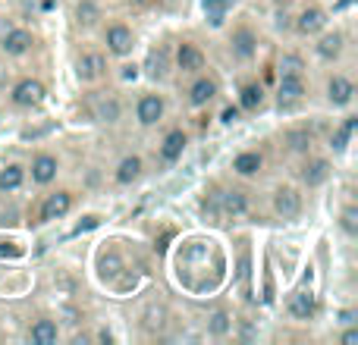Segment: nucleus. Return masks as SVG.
<instances>
[{
  "label": "nucleus",
  "mask_w": 358,
  "mask_h": 345,
  "mask_svg": "<svg viewBox=\"0 0 358 345\" xmlns=\"http://www.w3.org/2000/svg\"><path fill=\"white\" fill-rule=\"evenodd\" d=\"M13 104L25 107V110H31V107H41L44 104V85L38 79H22L16 88H13Z\"/></svg>",
  "instance_id": "nucleus-1"
},
{
  "label": "nucleus",
  "mask_w": 358,
  "mask_h": 345,
  "mask_svg": "<svg viewBox=\"0 0 358 345\" xmlns=\"http://www.w3.org/2000/svg\"><path fill=\"white\" fill-rule=\"evenodd\" d=\"M273 210H277L283 220H296V216L302 214V195H299V189L283 185V189L273 191Z\"/></svg>",
  "instance_id": "nucleus-2"
},
{
  "label": "nucleus",
  "mask_w": 358,
  "mask_h": 345,
  "mask_svg": "<svg viewBox=\"0 0 358 345\" xmlns=\"http://www.w3.org/2000/svg\"><path fill=\"white\" fill-rule=\"evenodd\" d=\"M277 98H280V107L299 104V101L305 98V79H302V75H280Z\"/></svg>",
  "instance_id": "nucleus-3"
},
{
  "label": "nucleus",
  "mask_w": 358,
  "mask_h": 345,
  "mask_svg": "<svg viewBox=\"0 0 358 345\" xmlns=\"http://www.w3.org/2000/svg\"><path fill=\"white\" fill-rule=\"evenodd\" d=\"M31 44H35V38H31V31H25V29H6V35L0 38V47H3V54H10V57L29 54Z\"/></svg>",
  "instance_id": "nucleus-4"
},
{
  "label": "nucleus",
  "mask_w": 358,
  "mask_h": 345,
  "mask_svg": "<svg viewBox=\"0 0 358 345\" xmlns=\"http://www.w3.org/2000/svg\"><path fill=\"white\" fill-rule=\"evenodd\" d=\"M132 47H136L132 29H126V25H110V29H107V50H110V54L129 57Z\"/></svg>",
  "instance_id": "nucleus-5"
},
{
  "label": "nucleus",
  "mask_w": 358,
  "mask_h": 345,
  "mask_svg": "<svg viewBox=\"0 0 358 345\" xmlns=\"http://www.w3.org/2000/svg\"><path fill=\"white\" fill-rule=\"evenodd\" d=\"M317 311V302H315V292L311 289H296L289 295V314L296 321H311Z\"/></svg>",
  "instance_id": "nucleus-6"
},
{
  "label": "nucleus",
  "mask_w": 358,
  "mask_h": 345,
  "mask_svg": "<svg viewBox=\"0 0 358 345\" xmlns=\"http://www.w3.org/2000/svg\"><path fill=\"white\" fill-rule=\"evenodd\" d=\"M104 73H107V60L101 54H82L76 60V75L82 82H98Z\"/></svg>",
  "instance_id": "nucleus-7"
},
{
  "label": "nucleus",
  "mask_w": 358,
  "mask_h": 345,
  "mask_svg": "<svg viewBox=\"0 0 358 345\" xmlns=\"http://www.w3.org/2000/svg\"><path fill=\"white\" fill-rule=\"evenodd\" d=\"M69 207H73V195L69 191H57V195H48V201L41 204V220H60V216L69 214Z\"/></svg>",
  "instance_id": "nucleus-8"
},
{
  "label": "nucleus",
  "mask_w": 358,
  "mask_h": 345,
  "mask_svg": "<svg viewBox=\"0 0 358 345\" xmlns=\"http://www.w3.org/2000/svg\"><path fill=\"white\" fill-rule=\"evenodd\" d=\"M327 98H330V104H334V107H346V104H352V98H355V85L346 79V75H334V79L327 82Z\"/></svg>",
  "instance_id": "nucleus-9"
},
{
  "label": "nucleus",
  "mask_w": 358,
  "mask_h": 345,
  "mask_svg": "<svg viewBox=\"0 0 358 345\" xmlns=\"http://www.w3.org/2000/svg\"><path fill=\"white\" fill-rule=\"evenodd\" d=\"M136 117H138V123L142 126H155L157 119L164 117V98L161 94H145V98L138 101V107H136Z\"/></svg>",
  "instance_id": "nucleus-10"
},
{
  "label": "nucleus",
  "mask_w": 358,
  "mask_h": 345,
  "mask_svg": "<svg viewBox=\"0 0 358 345\" xmlns=\"http://www.w3.org/2000/svg\"><path fill=\"white\" fill-rule=\"evenodd\" d=\"M57 170H60V163H57V157H50V154H38L35 161H31V179H35L38 185H50V182H54Z\"/></svg>",
  "instance_id": "nucleus-11"
},
{
  "label": "nucleus",
  "mask_w": 358,
  "mask_h": 345,
  "mask_svg": "<svg viewBox=\"0 0 358 345\" xmlns=\"http://www.w3.org/2000/svg\"><path fill=\"white\" fill-rule=\"evenodd\" d=\"M176 66L182 69V73H198V69L204 66V54L195 47V44H179V50H176Z\"/></svg>",
  "instance_id": "nucleus-12"
},
{
  "label": "nucleus",
  "mask_w": 358,
  "mask_h": 345,
  "mask_svg": "<svg viewBox=\"0 0 358 345\" xmlns=\"http://www.w3.org/2000/svg\"><path fill=\"white\" fill-rule=\"evenodd\" d=\"M327 25V13L324 10H317V6H308V10L299 16V22H296V29L302 31V35H317V31Z\"/></svg>",
  "instance_id": "nucleus-13"
},
{
  "label": "nucleus",
  "mask_w": 358,
  "mask_h": 345,
  "mask_svg": "<svg viewBox=\"0 0 358 345\" xmlns=\"http://www.w3.org/2000/svg\"><path fill=\"white\" fill-rule=\"evenodd\" d=\"M182 151H185V132L182 129H173V132H167V138H164V145H161V157L167 163H173L182 157Z\"/></svg>",
  "instance_id": "nucleus-14"
},
{
  "label": "nucleus",
  "mask_w": 358,
  "mask_h": 345,
  "mask_svg": "<svg viewBox=\"0 0 358 345\" xmlns=\"http://www.w3.org/2000/svg\"><path fill=\"white\" fill-rule=\"evenodd\" d=\"M327 176H330V163L321 161V157H317V161H308V163L302 167V179H305V185H308V189H315V185L327 182Z\"/></svg>",
  "instance_id": "nucleus-15"
},
{
  "label": "nucleus",
  "mask_w": 358,
  "mask_h": 345,
  "mask_svg": "<svg viewBox=\"0 0 358 345\" xmlns=\"http://www.w3.org/2000/svg\"><path fill=\"white\" fill-rule=\"evenodd\" d=\"M217 198H220V216H239V214H245V207H248L242 191H223V195H217Z\"/></svg>",
  "instance_id": "nucleus-16"
},
{
  "label": "nucleus",
  "mask_w": 358,
  "mask_h": 345,
  "mask_svg": "<svg viewBox=\"0 0 358 345\" xmlns=\"http://www.w3.org/2000/svg\"><path fill=\"white\" fill-rule=\"evenodd\" d=\"M255 50H258V38H255L248 29L236 31L233 35V54L239 57V60H248V57H255Z\"/></svg>",
  "instance_id": "nucleus-17"
},
{
  "label": "nucleus",
  "mask_w": 358,
  "mask_h": 345,
  "mask_svg": "<svg viewBox=\"0 0 358 345\" xmlns=\"http://www.w3.org/2000/svg\"><path fill=\"white\" fill-rule=\"evenodd\" d=\"M214 94H217L214 79H198L195 85L189 88V104L192 107H204L208 101H214Z\"/></svg>",
  "instance_id": "nucleus-18"
},
{
  "label": "nucleus",
  "mask_w": 358,
  "mask_h": 345,
  "mask_svg": "<svg viewBox=\"0 0 358 345\" xmlns=\"http://www.w3.org/2000/svg\"><path fill=\"white\" fill-rule=\"evenodd\" d=\"M142 176V157H123V161H120V167H117V182L120 185H132L136 182V179Z\"/></svg>",
  "instance_id": "nucleus-19"
},
{
  "label": "nucleus",
  "mask_w": 358,
  "mask_h": 345,
  "mask_svg": "<svg viewBox=\"0 0 358 345\" xmlns=\"http://www.w3.org/2000/svg\"><path fill=\"white\" fill-rule=\"evenodd\" d=\"M343 44H346V38H343L340 31L321 35V41H317V54H321L324 60H336V57L343 54Z\"/></svg>",
  "instance_id": "nucleus-20"
},
{
  "label": "nucleus",
  "mask_w": 358,
  "mask_h": 345,
  "mask_svg": "<svg viewBox=\"0 0 358 345\" xmlns=\"http://www.w3.org/2000/svg\"><path fill=\"white\" fill-rule=\"evenodd\" d=\"M29 336H31V342H35V345H54L57 336H60V330H57L54 321H38L35 327H31Z\"/></svg>",
  "instance_id": "nucleus-21"
},
{
  "label": "nucleus",
  "mask_w": 358,
  "mask_h": 345,
  "mask_svg": "<svg viewBox=\"0 0 358 345\" xmlns=\"http://www.w3.org/2000/svg\"><path fill=\"white\" fill-rule=\"evenodd\" d=\"M22 182H25V170L19 163H10V167L0 170V191H16Z\"/></svg>",
  "instance_id": "nucleus-22"
},
{
  "label": "nucleus",
  "mask_w": 358,
  "mask_h": 345,
  "mask_svg": "<svg viewBox=\"0 0 358 345\" xmlns=\"http://www.w3.org/2000/svg\"><path fill=\"white\" fill-rule=\"evenodd\" d=\"M94 119L98 123H117L120 119V101L117 98H101L94 104Z\"/></svg>",
  "instance_id": "nucleus-23"
},
{
  "label": "nucleus",
  "mask_w": 358,
  "mask_h": 345,
  "mask_svg": "<svg viewBox=\"0 0 358 345\" xmlns=\"http://www.w3.org/2000/svg\"><path fill=\"white\" fill-rule=\"evenodd\" d=\"M233 170L239 172V176H255V172L261 170V154H255V151H245V154H239L233 161Z\"/></svg>",
  "instance_id": "nucleus-24"
},
{
  "label": "nucleus",
  "mask_w": 358,
  "mask_h": 345,
  "mask_svg": "<svg viewBox=\"0 0 358 345\" xmlns=\"http://www.w3.org/2000/svg\"><path fill=\"white\" fill-rule=\"evenodd\" d=\"M204 16L210 19V25H223V19H227V10L233 6V0H204Z\"/></svg>",
  "instance_id": "nucleus-25"
},
{
  "label": "nucleus",
  "mask_w": 358,
  "mask_h": 345,
  "mask_svg": "<svg viewBox=\"0 0 358 345\" xmlns=\"http://www.w3.org/2000/svg\"><path fill=\"white\" fill-rule=\"evenodd\" d=\"M352 132H355V117H346V123H343L340 129L330 135V148H334V151H346V145H349V138H352Z\"/></svg>",
  "instance_id": "nucleus-26"
},
{
  "label": "nucleus",
  "mask_w": 358,
  "mask_h": 345,
  "mask_svg": "<svg viewBox=\"0 0 358 345\" xmlns=\"http://www.w3.org/2000/svg\"><path fill=\"white\" fill-rule=\"evenodd\" d=\"M261 101H264L261 85H258V82H248V85L242 88V107H245V110H258Z\"/></svg>",
  "instance_id": "nucleus-27"
},
{
  "label": "nucleus",
  "mask_w": 358,
  "mask_h": 345,
  "mask_svg": "<svg viewBox=\"0 0 358 345\" xmlns=\"http://www.w3.org/2000/svg\"><path fill=\"white\" fill-rule=\"evenodd\" d=\"M76 19H79V25H94L101 19V10L92 3V0H82V3L76 6Z\"/></svg>",
  "instance_id": "nucleus-28"
},
{
  "label": "nucleus",
  "mask_w": 358,
  "mask_h": 345,
  "mask_svg": "<svg viewBox=\"0 0 358 345\" xmlns=\"http://www.w3.org/2000/svg\"><path fill=\"white\" fill-rule=\"evenodd\" d=\"M305 69V60L299 54H283V60H280V73L283 75H302Z\"/></svg>",
  "instance_id": "nucleus-29"
},
{
  "label": "nucleus",
  "mask_w": 358,
  "mask_h": 345,
  "mask_svg": "<svg viewBox=\"0 0 358 345\" xmlns=\"http://www.w3.org/2000/svg\"><path fill=\"white\" fill-rule=\"evenodd\" d=\"M286 145H289L292 151H308L311 148V132L308 129H296L286 135Z\"/></svg>",
  "instance_id": "nucleus-30"
},
{
  "label": "nucleus",
  "mask_w": 358,
  "mask_h": 345,
  "mask_svg": "<svg viewBox=\"0 0 358 345\" xmlns=\"http://www.w3.org/2000/svg\"><path fill=\"white\" fill-rule=\"evenodd\" d=\"M229 327H233V323H229V314H227V311H214V314H210L208 330H210V333H214V336L229 333Z\"/></svg>",
  "instance_id": "nucleus-31"
},
{
  "label": "nucleus",
  "mask_w": 358,
  "mask_h": 345,
  "mask_svg": "<svg viewBox=\"0 0 358 345\" xmlns=\"http://www.w3.org/2000/svg\"><path fill=\"white\" fill-rule=\"evenodd\" d=\"M340 226L346 235H358V210L355 207H346L340 214Z\"/></svg>",
  "instance_id": "nucleus-32"
},
{
  "label": "nucleus",
  "mask_w": 358,
  "mask_h": 345,
  "mask_svg": "<svg viewBox=\"0 0 358 345\" xmlns=\"http://www.w3.org/2000/svg\"><path fill=\"white\" fill-rule=\"evenodd\" d=\"M151 75H155V79H164V75H167V50H155V54H151Z\"/></svg>",
  "instance_id": "nucleus-33"
},
{
  "label": "nucleus",
  "mask_w": 358,
  "mask_h": 345,
  "mask_svg": "<svg viewBox=\"0 0 358 345\" xmlns=\"http://www.w3.org/2000/svg\"><path fill=\"white\" fill-rule=\"evenodd\" d=\"M117 270H120V258H117V254H110V258L101 260V273H104V277H113Z\"/></svg>",
  "instance_id": "nucleus-34"
},
{
  "label": "nucleus",
  "mask_w": 358,
  "mask_h": 345,
  "mask_svg": "<svg viewBox=\"0 0 358 345\" xmlns=\"http://www.w3.org/2000/svg\"><path fill=\"white\" fill-rule=\"evenodd\" d=\"M343 345H358V330H355V327L343 333Z\"/></svg>",
  "instance_id": "nucleus-35"
},
{
  "label": "nucleus",
  "mask_w": 358,
  "mask_h": 345,
  "mask_svg": "<svg viewBox=\"0 0 358 345\" xmlns=\"http://www.w3.org/2000/svg\"><path fill=\"white\" fill-rule=\"evenodd\" d=\"M220 119H223V123H236V119H239V110H236V107H227Z\"/></svg>",
  "instance_id": "nucleus-36"
},
{
  "label": "nucleus",
  "mask_w": 358,
  "mask_h": 345,
  "mask_svg": "<svg viewBox=\"0 0 358 345\" xmlns=\"http://www.w3.org/2000/svg\"><path fill=\"white\" fill-rule=\"evenodd\" d=\"M98 216H85V223H79V226H76V233H82V229H94V226H98Z\"/></svg>",
  "instance_id": "nucleus-37"
}]
</instances>
